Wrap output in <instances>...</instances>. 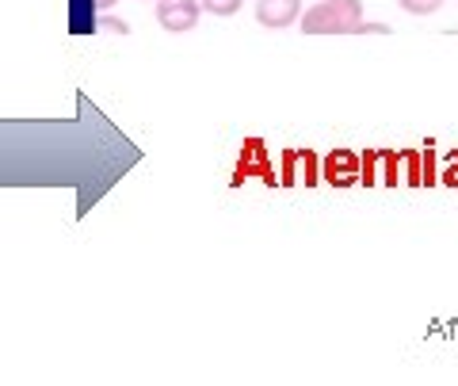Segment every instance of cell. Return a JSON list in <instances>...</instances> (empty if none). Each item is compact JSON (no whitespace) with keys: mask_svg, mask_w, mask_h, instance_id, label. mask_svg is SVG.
<instances>
[{"mask_svg":"<svg viewBox=\"0 0 458 386\" xmlns=\"http://www.w3.org/2000/svg\"><path fill=\"white\" fill-rule=\"evenodd\" d=\"M360 27H363L360 0H318L302 16L306 35H355Z\"/></svg>","mask_w":458,"mask_h":386,"instance_id":"cell-1","label":"cell"},{"mask_svg":"<svg viewBox=\"0 0 458 386\" xmlns=\"http://www.w3.org/2000/svg\"><path fill=\"white\" fill-rule=\"evenodd\" d=\"M256 20L283 31V27L302 20V0H256Z\"/></svg>","mask_w":458,"mask_h":386,"instance_id":"cell-3","label":"cell"},{"mask_svg":"<svg viewBox=\"0 0 458 386\" xmlns=\"http://www.w3.org/2000/svg\"><path fill=\"white\" fill-rule=\"evenodd\" d=\"M401 8L409 12V16H432V12L443 8V0H397Z\"/></svg>","mask_w":458,"mask_h":386,"instance_id":"cell-4","label":"cell"},{"mask_svg":"<svg viewBox=\"0 0 458 386\" xmlns=\"http://www.w3.org/2000/svg\"><path fill=\"white\" fill-rule=\"evenodd\" d=\"M111 4H114V0H96V8H99V12H107Z\"/></svg>","mask_w":458,"mask_h":386,"instance_id":"cell-7","label":"cell"},{"mask_svg":"<svg viewBox=\"0 0 458 386\" xmlns=\"http://www.w3.org/2000/svg\"><path fill=\"white\" fill-rule=\"evenodd\" d=\"M99 31H114V35H131V23L114 20V16H99Z\"/></svg>","mask_w":458,"mask_h":386,"instance_id":"cell-6","label":"cell"},{"mask_svg":"<svg viewBox=\"0 0 458 386\" xmlns=\"http://www.w3.org/2000/svg\"><path fill=\"white\" fill-rule=\"evenodd\" d=\"M199 16H203V4H199V0H157V23L172 35L191 31L199 23Z\"/></svg>","mask_w":458,"mask_h":386,"instance_id":"cell-2","label":"cell"},{"mask_svg":"<svg viewBox=\"0 0 458 386\" xmlns=\"http://www.w3.org/2000/svg\"><path fill=\"white\" fill-rule=\"evenodd\" d=\"M203 12H214V16H237L241 12V0H199Z\"/></svg>","mask_w":458,"mask_h":386,"instance_id":"cell-5","label":"cell"}]
</instances>
